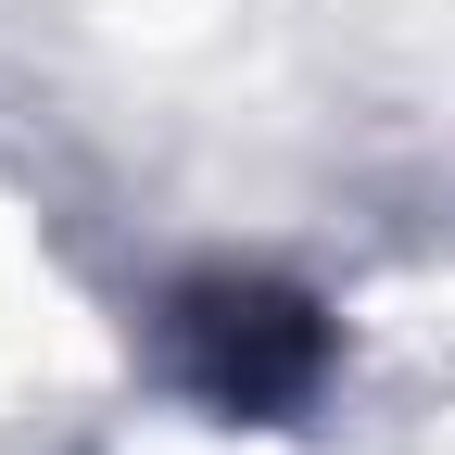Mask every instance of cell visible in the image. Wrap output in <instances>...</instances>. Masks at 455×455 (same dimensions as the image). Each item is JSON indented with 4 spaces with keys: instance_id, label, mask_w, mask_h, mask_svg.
Listing matches in <instances>:
<instances>
[{
    "instance_id": "6da1fadb",
    "label": "cell",
    "mask_w": 455,
    "mask_h": 455,
    "mask_svg": "<svg viewBox=\"0 0 455 455\" xmlns=\"http://www.w3.org/2000/svg\"><path fill=\"white\" fill-rule=\"evenodd\" d=\"M164 367H178L190 405L215 418H304L329 379V316L291 291V278H178L164 291Z\"/></svg>"
}]
</instances>
